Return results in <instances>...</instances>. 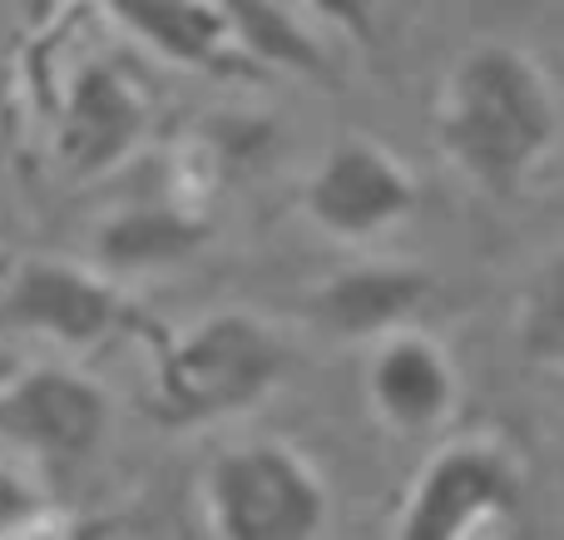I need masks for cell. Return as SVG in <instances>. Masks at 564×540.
I'll list each match as a JSON object with an SVG mask.
<instances>
[{
	"mask_svg": "<svg viewBox=\"0 0 564 540\" xmlns=\"http://www.w3.org/2000/svg\"><path fill=\"white\" fill-rule=\"evenodd\" d=\"M431 129L441 159L476 194L516 198L560 144V89L525 45L476 40L441 75Z\"/></svg>",
	"mask_w": 564,
	"mask_h": 540,
	"instance_id": "6da1fadb",
	"label": "cell"
},
{
	"mask_svg": "<svg viewBox=\"0 0 564 540\" xmlns=\"http://www.w3.org/2000/svg\"><path fill=\"white\" fill-rule=\"evenodd\" d=\"M0 323L15 333L45 337L65 353H95V347L124 343V337H154L149 317L124 293V283L105 278L95 263L59 253L20 258L0 293Z\"/></svg>",
	"mask_w": 564,
	"mask_h": 540,
	"instance_id": "277c9868",
	"label": "cell"
},
{
	"mask_svg": "<svg viewBox=\"0 0 564 540\" xmlns=\"http://www.w3.org/2000/svg\"><path fill=\"white\" fill-rule=\"evenodd\" d=\"M416 204V174L371 134L332 139L297 188L302 218L337 244H371L406 224Z\"/></svg>",
	"mask_w": 564,
	"mask_h": 540,
	"instance_id": "8992f818",
	"label": "cell"
},
{
	"mask_svg": "<svg viewBox=\"0 0 564 540\" xmlns=\"http://www.w3.org/2000/svg\"><path fill=\"white\" fill-rule=\"evenodd\" d=\"M476 540H496V536H476Z\"/></svg>",
	"mask_w": 564,
	"mask_h": 540,
	"instance_id": "ac0fdd59",
	"label": "cell"
},
{
	"mask_svg": "<svg viewBox=\"0 0 564 540\" xmlns=\"http://www.w3.org/2000/svg\"><path fill=\"white\" fill-rule=\"evenodd\" d=\"M198 516L214 540H327L332 486L292 442L253 436L208 456Z\"/></svg>",
	"mask_w": 564,
	"mask_h": 540,
	"instance_id": "3957f363",
	"label": "cell"
},
{
	"mask_svg": "<svg viewBox=\"0 0 564 540\" xmlns=\"http://www.w3.org/2000/svg\"><path fill=\"white\" fill-rule=\"evenodd\" d=\"M431 298H436L431 268L401 258H367L317 278L302 293V317L332 343L377 347L406 327H421L416 317L431 307Z\"/></svg>",
	"mask_w": 564,
	"mask_h": 540,
	"instance_id": "9c48e42d",
	"label": "cell"
},
{
	"mask_svg": "<svg viewBox=\"0 0 564 540\" xmlns=\"http://www.w3.org/2000/svg\"><path fill=\"white\" fill-rule=\"evenodd\" d=\"M115 407L89 372L65 363H25L0 392V446L40 472H75L105 446Z\"/></svg>",
	"mask_w": 564,
	"mask_h": 540,
	"instance_id": "52a82bcc",
	"label": "cell"
},
{
	"mask_svg": "<svg viewBox=\"0 0 564 540\" xmlns=\"http://www.w3.org/2000/svg\"><path fill=\"white\" fill-rule=\"evenodd\" d=\"M214 238L204 208L188 198H159V204H124L105 214L89 228V258L105 278L124 283V278L149 273H174L188 258H198Z\"/></svg>",
	"mask_w": 564,
	"mask_h": 540,
	"instance_id": "8fae6325",
	"label": "cell"
},
{
	"mask_svg": "<svg viewBox=\"0 0 564 540\" xmlns=\"http://www.w3.org/2000/svg\"><path fill=\"white\" fill-rule=\"evenodd\" d=\"M40 516H50L45 496H40V486L30 482L25 472H15V466L0 462V540L20 536L25 526H35Z\"/></svg>",
	"mask_w": 564,
	"mask_h": 540,
	"instance_id": "9a60e30c",
	"label": "cell"
},
{
	"mask_svg": "<svg viewBox=\"0 0 564 540\" xmlns=\"http://www.w3.org/2000/svg\"><path fill=\"white\" fill-rule=\"evenodd\" d=\"M15 99H20V69H15V60L10 55H0V125L10 119Z\"/></svg>",
	"mask_w": 564,
	"mask_h": 540,
	"instance_id": "2e32d148",
	"label": "cell"
},
{
	"mask_svg": "<svg viewBox=\"0 0 564 540\" xmlns=\"http://www.w3.org/2000/svg\"><path fill=\"white\" fill-rule=\"evenodd\" d=\"M516 353L540 372H564V244L530 263L516 303Z\"/></svg>",
	"mask_w": 564,
	"mask_h": 540,
	"instance_id": "5bb4252c",
	"label": "cell"
},
{
	"mask_svg": "<svg viewBox=\"0 0 564 540\" xmlns=\"http://www.w3.org/2000/svg\"><path fill=\"white\" fill-rule=\"evenodd\" d=\"M154 125L144 79L119 60H85L69 69L50 119V149L69 179H105L119 169Z\"/></svg>",
	"mask_w": 564,
	"mask_h": 540,
	"instance_id": "ba28073f",
	"label": "cell"
},
{
	"mask_svg": "<svg viewBox=\"0 0 564 540\" xmlns=\"http://www.w3.org/2000/svg\"><path fill=\"white\" fill-rule=\"evenodd\" d=\"M109 25H119L139 50L178 69H204V75H253L234 40L228 6L208 0H124L105 10Z\"/></svg>",
	"mask_w": 564,
	"mask_h": 540,
	"instance_id": "7c38bea8",
	"label": "cell"
},
{
	"mask_svg": "<svg viewBox=\"0 0 564 540\" xmlns=\"http://www.w3.org/2000/svg\"><path fill=\"white\" fill-rule=\"evenodd\" d=\"M20 372H25V363H20V353H15V347H6V343H0V392H6V387L15 382Z\"/></svg>",
	"mask_w": 564,
	"mask_h": 540,
	"instance_id": "e0dca14e",
	"label": "cell"
},
{
	"mask_svg": "<svg viewBox=\"0 0 564 540\" xmlns=\"http://www.w3.org/2000/svg\"><path fill=\"white\" fill-rule=\"evenodd\" d=\"M525 501V462L500 436H456L421 462L391 540H476Z\"/></svg>",
	"mask_w": 564,
	"mask_h": 540,
	"instance_id": "5b68a950",
	"label": "cell"
},
{
	"mask_svg": "<svg viewBox=\"0 0 564 540\" xmlns=\"http://www.w3.org/2000/svg\"><path fill=\"white\" fill-rule=\"evenodd\" d=\"M292 347L268 317L218 307L184 333H159L144 417L164 432H204L258 412L288 382Z\"/></svg>",
	"mask_w": 564,
	"mask_h": 540,
	"instance_id": "7a4b0ae2",
	"label": "cell"
},
{
	"mask_svg": "<svg viewBox=\"0 0 564 540\" xmlns=\"http://www.w3.org/2000/svg\"><path fill=\"white\" fill-rule=\"evenodd\" d=\"M228 15H234L238 55L253 65V75H288L317 89L341 85L327 35L317 30V10L243 0V6H228Z\"/></svg>",
	"mask_w": 564,
	"mask_h": 540,
	"instance_id": "4fadbf2b",
	"label": "cell"
},
{
	"mask_svg": "<svg viewBox=\"0 0 564 540\" xmlns=\"http://www.w3.org/2000/svg\"><path fill=\"white\" fill-rule=\"evenodd\" d=\"M361 392H367V412L391 436H406L411 442V436L441 432L456 417L460 367L441 337H431L426 327H406V333L367 347Z\"/></svg>",
	"mask_w": 564,
	"mask_h": 540,
	"instance_id": "30bf717a",
	"label": "cell"
}]
</instances>
